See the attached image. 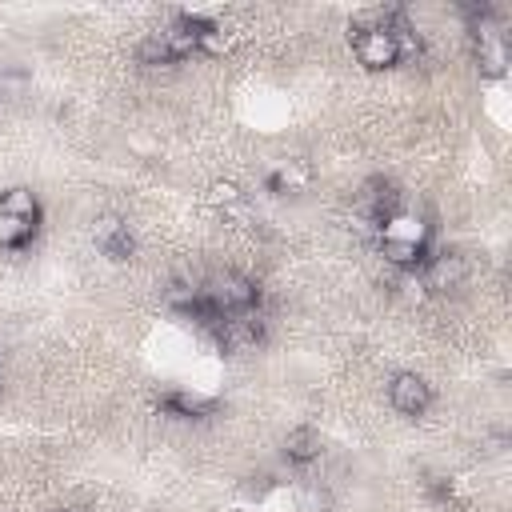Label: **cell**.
I'll use <instances>...</instances> for the list:
<instances>
[{
	"label": "cell",
	"instance_id": "cell-6",
	"mask_svg": "<svg viewBox=\"0 0 512 512\" xmlns=\"http://www.w3.org/2000/svg\"><path fill=\"white\" fill-rule=\"evenodd\" d=\"M92 240H96V248H100L104 256H112V260L132 256V232H128V220H124V216H112V212L96 216Z\"/></svg>",
	"mask_w": 512,
	"mask_h": 512
},
{
	"label": "cell",
	"instance_id": "cell-7",
	"mask_svg": "<svg viewBox=\"0 0 512 512\" xmlns=\"http://www.w3.org/2000/svg\"><path fill=\"white\" fill-rule=\"evenodd\" d=\"M316 180V168L304 160V156H292V160H280L272 172H268V188L280 192V196H300L308 192Z\"/></svg>",
	"mask_w": 512,
	"mask_h": 512
},
{
	"label": "cell",
	"instance_id": "cell-11",
	"mask_svg": "<svg viewBox=\"0 0 512 512\" xmlns=\"http://www.w3.org/2000/svg\"><path fill=\"white\" fill-rule=\"evenodd\" d=\"M232 44H236V36H232L224 24L200 16V44H196V52H204V56H228Z\"/></svg>",
	"mask_w": 512,
	"mask_h": 512
},
{
	"label": "cell",
	"instance_id": "cell-9",
	"mask_svg": "<svg viewBox=\"0 0 512 512\" xmlns=\"http://www.w3.org/2000/svg\"><path fill=\"white\" fill-rule=\"evenodd\" d=\"M320 452H324V440L316 428H292L284 436V456L292 464H312V460H320Z\"/></svg>",
	"mask_w": 512,
	"mask_h": 512
},
{
	"label": "cell",
	"instance_id": "cell-2",
	"mask_svg": "<svg viewBox=\"0 0 512 512\" xmlns=\"http://www.w3.org/2000/svg\"><path fill=\"white\" fill-rule=\"evenodd\" d=\"M352 52L356 60L368 68V72H384V68H396L400 56H396V36H392V24H372V28H352Z\"/></svg>",
	"mask_w": 512,
	"mask_h": 512
},
{
	"label": "cell",
	"instance_id": "cell-14",
	"mask_svg": "<svg viewBox=\"0 0 512 512\" xmlns=\"http://www.w3.org/2000/svg\"><path fill=\"white\" fill-rule=\"evenodd\" d=\"M168 408L176 416H208L212 412V400L208 396H196V392H172L168 396Z\"/></svg>",
	"mask_w": 512,
	"mask_h": 512
},
{
	"label": "cell",
	"instance_id": "cell-8",
	"mask_svg": "<svg viewBox=\"0 0 512 512\" xmlns=\"http://www.w3.org/2000/svg\"><path fill=\"white\" fill-rule=\"evenodd\" d=\"M0 212L16 216V220H28V224H40V196L32 188H24V184L4 188L0 192Z\"/></svg>",
	"mask_w": 512,
	"mask_h": 512
},
{
	"label": "cell",
	"instance_id": "cell-13",
	"mask_svg": "<svg viewBox=\"0 0 512 512\" xmlns=\"http://www.w3.org/2000/svg\"><path fill=\"white\" fill-rule=\"evenodd\" d=\"M208 204L220 208V212H240V208H244V192H240V184H232V180H216V184L208 188Z\"/></svg>",
	"mask_w": 512,
	"mask_h": 512
},
{
	"label": "cell",
	"instance_id": "cell-12",
	"mask_svg": "<svg viewBox=\"0 0 512 512\" xmlns=\"http://www.w3.org/2000/svg\"><path fill=\"white\" fill-rule=\"evenodd\" d=\"M36 228H40V224H28V220H16V216H4V212H0V248H8V252L24 248V244L36 236Z\"/></svg>",
	"mask_w": 512,
	"mask_h": 512
},
{
	"label": "cell",
	"instance_id": "cell-4",
	"mask_svg": "<svg viewBox=\"0 0 512 512\" xmlns=\"http://www.w3.org/2000/svg\"><path fill=\"white\" fill-rule=\"evenodd\" d=\"M388 400L400 416H424L428 404H432V384L416 372H396L388 380Z\"/></svg>",
	"mask_w": 512,
	"mask_h": 512
},
{
	"label": "cell",
	"instance_id": "cell-1",
	"mask_svg": "<svg viewBox=\"0 0 512 512\" xmlns=\"http://www.w3.org/2000/svg\"><path fill=\"white\" fill-rule=\"evenodd\" d=\"M260 300V288L240 276V272H216L204 280V308L212 316V328L228 316H240V312H252Z\"/></svg>",
	"mask_w": 512,
	"mask_h": 512
},
{
	"label": "cell",
	"instance_id": "cell-5",
	"mask_svg": "<svg viewBox=\"0 0 512 512\" xmlns=\"http://www.w3.org/2000/svg\"><path fill=\"white\" fill-rule=\"evenodd\" d=\"M428 236H432V224L408 208H396L388 212L380 224H376V240H396V244H416V248H428Z\"/></svg>",
	"mask_w": 512,
	"mask_h": 512
},
{
	"label": "cell",
	"instance_id": "cell-15",
	"mask_svg": "<svg viewBox=\"0 0 512 512\" xmlns=\"http://www.w3.org/2000/svg\"><path fill=\"white\" fill-rule=\"evenodd\" d=\"M324 508H328V496L320 488H312V492L300 496V512H324Z\"/></svg>",
	"mask_w": 512,
	"mask_h": 512
},
{
	"label": "cell",
	"instance_id": "cell-3",
	"mask_svg": "<svg viewBox=\"0 0 512 512\" xmlns=\"http://www.w3.org/2000/svg\"><path fill=\"white\" fill-rule=\"evenodd\" d=\"M416 276H420L424 292H452V288L464 284L468 264H464L460 252H428L424 264L416 268Z\"/></svg>",
	"mask_w": 512,
	"mask_h": 512
},
{
	"label": "cell",
	"instance_id": "cell-10",
	"mask_svg": "<svg viewBox=\"0 0 512 512\" xmlns=\"http://www.w3.org/2000/svg\"><path fill=\"white\" fill-rule=\"evenodd\" d=\"M384 264H392L396 272H416L428 256V248H416V244H396V240H376Z\"/></svg>",
	"mask_w": 512,
	"mask_h": 512
}]
</instances>
